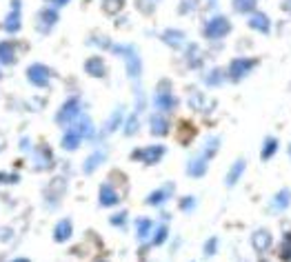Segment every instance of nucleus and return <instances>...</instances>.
Returning <instances> with one entry per match:
<instances>
[{
	"label": "nucleus",
	"mask_w": 291,
	"mask_h": 262,
	"mask_svg": "<svg viewBox=\"0 0 291 262\" xmlns=\"http://www.w3.org/2000/svg\"><path fill=\"white\" fill-rule=\"evenodd\" d=\"M229 29H231V25H229V20L225 18V16H216V18H211L209 22L205 25V36L211 38V40H218V38L227 36Z\"/></svg>",
	"instance_id": "nucleus-1"
},
{
	"label": "nucleus",
	"mask_w": 291,
	"mask_h": 262,
	"mask_svg": "<svg viewBox=\"0 0 291 262\" xmlns=\"http://www.w3.org/2000/svg\"><path fill=\"white\" fill-rule=\"evenodd\" d=\"M154 102H156V107H158L160 111L173 109L176 100H173V91H171V85H169V82L162 80L160 85H158V89H156V96H154Z\"/></svg>",
	"instance_id": "nucleus-2"
},
{
	"label": "nucleus",
	"mask_w": 291,
	"mask_h": 262,
	"mask_svg": "<svg viewBox=\"0 0 291 262\" xmlns=\"http://www.w3.org/2000/svg\"><path fill=\"white\" fill-rule=\"evenodd\" d=\"M256 63H258L256 58H236L231 65H229V76H231V80L245 78L256 67Z\"/></svg>",
	"instance_id": "nucleus-3"
},
{
	"label": "nucleus",
	"mask_w": 291,
	"mask_h": 262,
	"mask_svg": "<svg viewBox=\"0 0 291 262\" xmlns=\"http://www.w3.org/2000/svg\"><path fill=\"white\" fill-rule=\"evenodd\" d=\"M162 153H165V147H160V144H156V147H144V149H138V151L131 153L133 160H142L144 165H154L158 163L162 158Z\"/></svg>",
	"instance_id": "nucleus-4"
},
{
	"label": "nucleus",
	"mask_w": 291,
	"mask_h": 262,
	"mask_svg": "<svg viewBox=\"0 0 291 262\" xmlns=\"http://www.w3.org/2000/svg\"><path fill=\"white\" fill-rule=\"evenodd\" d=\"M116 54H122V56H127V71H129V76L131 78H136L138 74H140V63H138V54H136V49H131V47H111Z\"/></svg>",
	"instance_id": "nucleus-5"
},
{
	"label": "nucleus",
	"mask_w": 291,
	"mask_h": 262,
	"mask_svg": "<svg viewBox=\"0 0 291 262\" xmlns=\"http://www.w3.org/2000/svg\"><path fill=\"white\" fill-rule=\"evenodd\" d=\"M27 78H29V82H33L36 87H47L49 69L44 65H31L29 69H27Z\"/></svg>",
	"instance_id": "nucleus-6"
},
{
	"label": "nucleus",
	"mask_w": 291,
	"mask_h": 262,
	"mask_svg": "<svg viewBox=\"0 0 291 262\" xmlns=\"http://www.w3.org/2000/svg\"><path fill=\"white\" fill-rule=\"evenodd\" d=\"M78 114H80V100H78V98H69L63 107H60V111H58V122H71Z\"/></svg>",
	"instance_id": "nucleus-7"
},
{
	"label": "nucleus",
	"mask_w": 291,
	"mask_h": 262,
	"mask_svg": "<svg viewBox=\"0 0 291 262\" xmlns=\"http://www.w3.org/2000/svg\"><path fill=\"white\" fill-rule=\"evenodd\" d=\"M14 9H11V14L7 16V20H5V29L7 31H18L20 29V0H14Z\"/></svg>",
	"instance_id": "nucleus-8"
},
{
	"label": "nucleus",
	"mask_w": 291,
	"mask_h": 262,
	"mask_svg": "<svg viewBox=\"0 0 291 262\" xmlns=\"http://www.w3.org/2000/svg\"><path fill=\"white\" fill-rule=\"evenodd\" d=\"M98 200H100V204H105V207H114V204H118V193L114 191L111 185H103L98 191Z\"/></svg>",
	"instance_id": "nucleus-9"
},
{
	"label": "nucleus",
	"mask_w": 291,
	"mask_h": 262,
	"mask_svg": "<svg viewBox=\"0 0 291 262\" xmlns=\"http://www.w3.org/2000/svg\"><path fill=\"white\" fill-rule=\"evenodd\" d=\"M167 131H169V120L162 114L151 116V133H154V136H165Z\"/></svg>",
	"instance_id": "nucleus-10"
},
{
	"label": "nucleus",
	"mask_w": 291,
	"mask_h": 262,
	"mask_svg": "<svg viewBox=\"0 0 291 262\" xmlns=\"http://www.w3.org/2000/svg\"><path fill=\"white\" fill-rule=\"evenodd\" d=\"M80 140H82V136L78 133V129H69V131H65V136H63V147L67 151H74V149H78Z\"/></svg>",
	"instance_id": "nucleus-11"
},
{
	"label": "nucleus",
	"mask_w": 291,
	"mask_h": 262,
	"mask_svg": "<svg viewBox=\"0 0 291 262\" xmlns=\"http://www.w3.org/2000/svg\"><path fill=\"white\" fill-rule=\"evenodd\" d=\"M85 71L91 74L93 78H103L105 76V63L100 58H89L85 63Z\"/></svg>",
	"instance_id": "nucleus-12"
},
{
	"label": "nucleus",
	"mask_w": 291,
	"mask_h": 262,
	"mask_svg": "<svg viewBox=\"0 0 291 262\" xmlns=\"http://www.w3.org/2000/svg\"><path fill=\"white\" fill-rule=\"evenodd\" d=\"M171 193H173V187L171 185H167V187H162V189H156V191L147 198V202L149 204H162L167 198L171 196Z\"/></svg>",
	"instance_id": "nucleus-13"
},
{
	"label": "nucleus",
	"mask_w": 291,
	"mask_h": 262,
	"mask_svg": "<svg viewBox=\"0 0 291 262\" xmlns=\"http://www.w3.org/2000/svg\"><path fill=\"white\" fill-rule=\"evenodd\" d=\"M54 238H56L58 242L69 240V238H71V222H69V220L58 222V227H56V231H54Z\"/></svg>",
	"instance_id": "nucleus-14"
},
{
	"label": "nucleus",
	"mask_w": 291,
	"mask_h": 262,
	"mask_svg": "<svg viewBox=\"0 0 291 262\" xmlns=\"http://www.w3.org/2000/svg\"><path fill=\"white\" fill-rule=\"evenodd\" d=\"M16 60V51H14V44L11 42H0V63L11 65Z\"/></svg>",
	"instance_id": "nucleus-15"
},
{
	"label": "nucleus",
	"mask_w": 291,
	"mask_h": 262,
	"mask_svg": "<svg viewBox=\"0 0 291 262\" xmlns=\"http://www.w3.org/2000/svg\"><path fill=\"white\" fill-rule=\"evenodd\" d=\"M249 25H251V29H256V31H269V18H267L265 14H256L254 18L249 20Z\"/></svg>",
	"instance_id": "nucleus-16"
},
{
	"label": "nucleus",
	"mask_w": 291,
	"mask_h": 262,
	"mask_svg": "<svg viewBox=\"0 0 291 262\" xmlns=\"http://www.w3.org/2000/svg\"><path fill=\"white\" fill-rule=\"evenodd\" d=\"M269 244H271V236L267 231H256L254 233V247L258 249V251H265Z\"/></svg>",
	"instance_id": "nucleus-17"
},
{
	"label": "nucleus",
	"mask_w": 291,
	"mask_h": 262,
	"mask_svg": "<svg viewBox=\"0 0 291 262\" xmlns=\"http://www.w3.org/2000/svg\"><path fill=\"white\" fill-rule=\"evenodd\" d=\"M56 20H58V11H56V9H42L40 11V25H42V29H49L52 25H56Z\"/></svg>",
	"instance_id": "nucleus-18"
},
{
	"label": "nucleus",
	"mask_w": 291,
	"mask_h": 262,
	"mask_svg": "<svg viewBox=\"0 0 291 262\" xmlns=\"http://www.w3.org/2000/svg\"><path fill=\"white\" fill-rule=\"evenodd\" d=\"M205 171H207V158H205V155H203V158H198V160H193V163L187 167V174L189 176H196V178L203 176Z\"/></svg>",
	"instance_id": "nucleus-19"
},
{
	"label": "nucleus",
	"mask_w": 291,
	"mask_h": 262,
	"mask_svg": "<svg viewBox=\"0 0 291 262\" xmlns=\"http://www.w3.org/2000/svg\"><path fill=\"white\" fill-rule=\"evenodd\" d=\"M245 171V160H238L236 165L231 167V171H229V176H227V185L229 187H233L238 182V178H240V174Z\"/></svg>",
	"instance_id": "nucleus-20"
},
{
	"label": "nucleus",
	"mask_w": 291,
	"mask_h": 262,
	"mask_svg": "<svg viewBox=\"0 0 291 262\" xmlns=\"http://www.w3.org/2000/svg\"><path fill=\"white\" fill-rule=\"evenodd\" d=\"M258 0H233V9L240 11V14H247V11H254Z\"/></svg>",
	"instance_id": "nucleus-21"
},
{
	"label": "nucleus",
	"mask_w": 291,
	"mask_h": 262,
	"mask_svg": "<svg viewBox=\"0 0 291 262\" xmlns=\"http://www.w3.org/2000/svg\"><path fill=\"white\" fill-rule=\"evenodd\" d=\"M162 38L167 40V44H173V47H180V44L184 42V36L180 31H165V33H162Z\"/></svg>",
	"instance_id": "nucleus-22"
},
{
	"label": "nucleus",
	"mask_w": 291,
	"mask_h": 262,
	"mask_svg": "<svg viewBox=\"0 0 291 262\" xmlns=\"http://www.w3.org/2000/svg\"><path fill=\"white\" fill-rule=\"evenodd\" d=\"M151 227H154V225H151V220H147V218L138 220V240H147Z\"/></svg>",
	"instance_id": "nucleus-23"
},
{
	"label": "nucleus",
	"mask_w": 291,
	"mask_h": 262,
	"mask_svg": "<svg viewBox=\"0 0 291 262\" xmlns=\"http://www.w3.org/2000/svg\"><path fill=\"white\" fill-rule=\"evenodd\" d=\"M103 160H105V151H96V153H93L91 158H89L87 163H85V171H87V174H91V171L96 169V165L103 163Z\"/></svg>",
	"instance_id": "nucleus-24"
},
{
	"label": "nucleus",
	"mask_w": 291,
	"mask_h": 262,
	"mask_svg": "<svg viewBox=\"0 0 291 262\" xmlns=\"http://www.w3.org/2000/svg\"><path fill=\"white\" fill-rule=\"evenodd\" d=\"M289 198H291V193L287 191V189H284V191H280V193L276 196V202H273V207H276V209H284V207L289 204Z\"/></svg>",
	"instance_id": "nucleus-25"
},
{
	"label": "nucleus",
	"mask_w": 291,
	"mask_h": 262,
	"mask_svg": "<svg viewBox=\"0 0 291 262\" xmlns=\"http://www.w3.org/2000/svg\"><path fill=\"white\" fill-rule=\"evenodd\" d=\"M276 149H278V140L269 138V140L265 142V149H262V158H271V155L276 153Z\"/></svg>",
	"instance_id": "nucleus-26"
},
{
	"label": "nucleus",
	"mask_w": 291,
	"mask_h": 262,
	"mask_svg": "<svg viewBox=\"0 0 291 262\" xmlns=\"http://www.w3.org/2000/svg\"><path fill=\"white\" fill-rule=\"evenodd\" d=\"M122 3H125V0H103L105 11H109V14H116V11L122 7Z\"/></svg>",
	"instance_id": "nucleus-27"
},
{
	"label": "nucleus",
	"mask_w": 291,
	"mask_h": 262,
	"mask_svg": "<svg viewBox=\"0 0 291 262\" xmlns=\"http://www.w3.org/2000/svg\"><path fill=\"white\" fill-rule=\"evenodd\" d=\"M165 238H167V227H158V231H156V236H154V244H162Z\"/></svg>",
	"instance_id": "nucleus-28"
},
{
	"label": "nucleus",
	"mask_w": 291,
	"mask_h": 262,
	"mask_svg": "<svg viewBox=\"0 0 291 262\" xmlns=\"http://www.w3.org/2000/svg\"><path fill=\"white\" fill-rule=\"evenodd\" d=\"M282 258L291 260V236H287V242L282 244Z\"/></svg>",
	"instance_id": "nucleus-29"
},
{
	"label": "nucleus",
	"mask_w": 291,
	"mask_h": 262,
	"mask_svg": "<svg viewBox=\"0 0 291 262\" xmlns=\"http://www.w3.org/2000/svg\"><path fill=\"white\" fill-rule=\"evenodd\" d=\"M120 118H122V116H120V111H116V114L111 116L109 125H107V131H111V129H114V127H116V125H118V122H120Z\"/></svg>",
	"instance_id": "nucleus-30"
},
{
	"label": "nucleus",
	"mask_w": 291,
	"mask_h": 262,
	"mask_svg": "<svg viewBox=\"0 0 291 262\" xmlns=\"http://www.w3.org/2000/svg\"><path fill=\"white\" fill-rule=\"evenodd\" d=\"M133 129H138V120H136V116H133V118L129 120V125H127V133H129V136H131Z\"/></svg>",
	"instance_id": "nucleus-31"
},
{
	"label": "nucleus",
	"mask_w": 291,
	"mask_h": 262,
	"mask_svg": "<svg viewBox=\"0 0 291 262\" xmlns=\"http://www.w3.org/2000/svg\"><path fill=\"white\" fill-rule=\"evenodd\" d=\"M180 207H182V209H191V207H193V198H184Z\"/></svg>",
	"instance_id": "nucleus-32"
},
{
	"label": "nucleus",
	"mask_w": 291,
	"mask_h": 262,
	"mask_svg": "<svg viewBox=\"0 0 291 262\" xmlns=\"http://www.w3.org/2000/svg\"><path fill=\"white\" fill-rule=\"evenodd\" d=\"M122 220H125V214L114 216V218H111V225H122Z\"/></svg>",
	"instance_id": "nucleus-33"
},
{
	"label": "nucleus",
	"mask_w": 291,
	"mask_h": 262,
	"mask_svg": "<svg viewBox=\"0 0 291 262\" xmlns=\"http://www.w3.org/2000/svg\"><path fill=\"white\" fill-rule=\"evenodd\" d=\"M214 249H216V240H214V238H211L209 244H207V253H214Z\"/></svg>",
	"instance_id": "nucleus-34"
},
{
	"label": "nucleus",
	"mask_w": 291,
	"mask_h": 262,
	"mask_svg": "<svg viewBox=\"0 0 291 262\" xmlns=\"http://www.w3.org/2000/svg\"><path fill=\"white\" fill-rule=\"evenodd\" d=\"M49 3H54L56 7H63V5H67V3H69V0H49Z\"/></svg>",
	"instance_id": "nucleus-35"
},
{
	"label": "nucleus",
	"mask_w": 291,
	"mask_h": 262,
	"mask_svg": "<svg viewBox=\"0 0 291 262\" xmlns=\"http://www.w3.org/2000/svg\"><path fill=\"white\" fill-rule=\"evenodd\" d=\"M14 262H29V260H27V258H18V260H14Z\"/></svg>",
	"instance_id": "nucleus-36"
}]
</instances>
